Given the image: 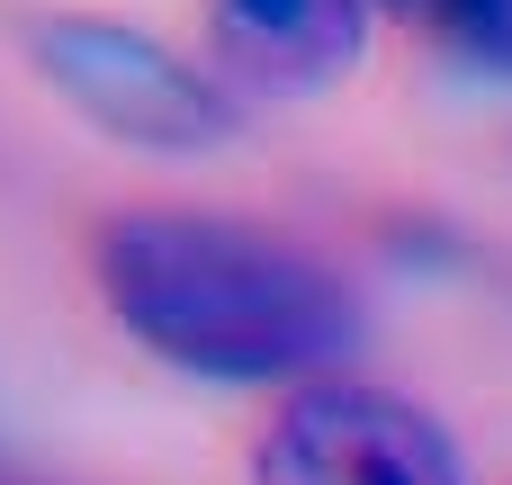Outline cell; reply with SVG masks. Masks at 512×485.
Masks as SVG:
<instances>
[{"label":"cell","instance_id":"277c9868","mask_svg":"<svg viewBox=\"0 0 512 485\" xmlns=\"http://www.w3.org/2000/svg\"><path fill=\"white\" fill-rule=\"evenodd\" d=\"M216 54L261 90H324L360 63L369 0H207Z\"/></svg>","mask_w":512,"mask_h":485},{"label":"cell","instance_id":"6da1fadb","mask_svg":"<svg viewBox=\"0 0 512 485\" xmlns=\"http://www.w3.org/2000/svg\"><path fill=\"white\" fill-rule=\"evenodd\" d=\"M90 279L126 342L216 387H315L360 342V297L342 288V270L234 216H108L90 243Z\"/></svg>","mask_w":512,"mask_h":485},{"label":"cell","instance_id":"7a4b0ae2","mask_svg":"<svg viewBox=\"0 0 512 485\" xmlns=\"http://www.w3.org/2000/svg\"><path fill=\"white\" fill-rule=\"evenodd\" d=\"M18 36H27V63L54 81V99H72L99 135L135 153H216L234 135V90L126 18L36 9Z\"/></svg>","mask_w":512,"mask_h":485},{"label":"cell","instance_id":"3957f363","mask_svg":"<svg viewBox=\"0 0 512 485\" xmlns=\"http://www.w3.org/2000/svg\"><path fill=\"white\" fill-rule=\"evenodd\" d=\"M252 485H468V459L414 396L369 378H315L270 414Z\"/></svg>","mask_w":512,"mask_h":485},{"label":"cell","instance_id":"5b68a950","mask_svg":"<svg viewBox=\"0 0 512 485\" xmlns=\"http://www.w3.org/2000/svg\"><path fill=\"white\" fill-rule=\"evenodd\" d=\"M378 9L450 45L459 63H512V0H378Z\"/></svg>","mask_w":512,"mask_h":485}]
</instances>
